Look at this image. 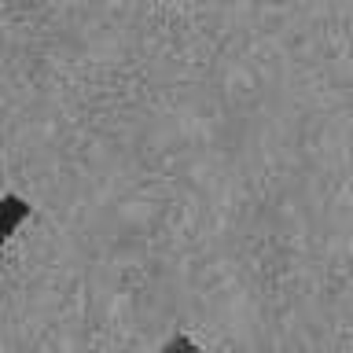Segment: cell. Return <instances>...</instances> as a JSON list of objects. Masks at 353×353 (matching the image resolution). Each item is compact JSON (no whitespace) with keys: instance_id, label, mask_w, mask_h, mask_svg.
<instances>
[{"instance_id":"1","label":"cell","mask_w":353,"mask_h":353,"mask_svg":"<svg viewBox=\"0 0 353 353\" xmlns=\"http://www.w3.org/2000/svg\"><path fill=\"white\" fill-rule=\"evenodd\" d=\"M30 217V203L22 195H0V243L15 236V228Z\"/></svg>"},{"instance_id":"2","label":"cell","mask_w":353,"mask_h":353,"mask_svg":"<svg viewBox=\"0 0 353 353\" xmlns=\"http://www.w3.org/2000/svg\"><path fill=\"white\" fill-rule=\"evenodd\" d=\"M154 353H203V346H199L195 339H188V335H173L170 342H162Z\"/></svg>"}]
</instances>
